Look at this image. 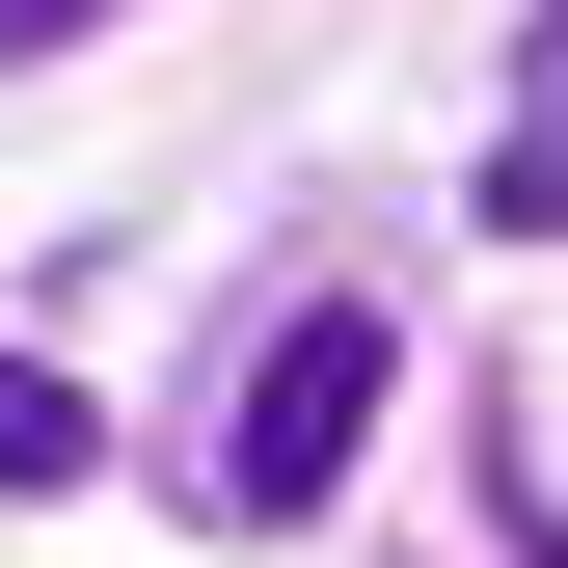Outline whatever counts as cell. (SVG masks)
Listing matches in <instances>:
<instances>
[{"label": "cell", "instance_id": "6da1fadb", "mask_svg": "<svg viewBox=\"0 0 568 568\" xmlns=\"http://www.w3.org/2000/svg\"><path fill=\"white\" fill-rule=\"evenodd\" d=\"M379 406H406V325L352 271H271L244 352H217V434H190V515L217 541H325V487L379 460Z\"/></svg>", "mask_w": 568, "mask_h": 568}, {"label": "cell", "instance_id": "7a4b0ae2", "mask_svg": "<svg viewBox=\"0 0 568 568\" xmlns=\"http://www.w3.org/2000/svg\"><path fill=\"white\" fill-rule=\"evenodd\" d=\"M460 217H487V244H568V0L515 28V109H487V163H460Z\"/></svg>", "mask_w": 568, "mask_h": 568}, {"label": "cell", "instance_id": "3957f363", "mask_svg": "<svg viewBox=\"0 0 568 568\" xmlns=\"http://www.w3.org/2000/svg\"><path fill=\"white\" fill-rule=\"evenodd\" d=\"M82 460H109V406L54 379V352H0V515H54V487H82Z\"/></svg>", "mask_w": 568, "mask_h": 568}, {"label": "cell", "instance_id": "277c9868", "mask_svg": "<svg viewBox=\"0 0 568 568\" xmlns=\"http://www.w3.org/2000/svg\"><path fill=\"white\" fill-rule=\"evenodd\" d=\"M487 541H515V568H568V487H541V406H487Z\"/></svg>", "mask_w": 568, "mask_h": 568}, {"label": "cell", "instance_id": "5b68a950", "mask_svg": "<svg viewBox=\"0 0 568 568\" xmlns=\"http://www.w3.org/2000/svg\"><path fill=\"white\" fill-rule=\"evenodd\" d=\"M82 28H135V0H0V82H28V54H82Z\"/></svg>", "mask_w": 568, "mask_h": 568}]
</instances>
